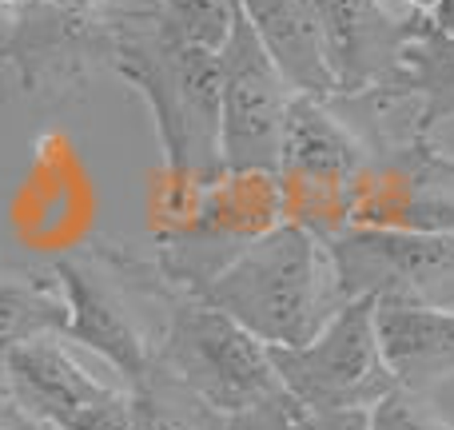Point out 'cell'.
<instances>
[{
	"mask_svg": "<svg viewBox=\"0 0 454 430\" xmlns=\"http://www.w3.org/2000/svg\"><path fill=\"white\" fill-rule=\"evenodd\" d=\"M112 68L148 104L168 180L184 196L220 180V52L184 40L156 0H136L112 20Z\"/></svg>",
	"mask_w": 454,
	"mask_h": 430,
	"instance_id": "1",
	"label": "cell"
},
{
	"mask_svg": "<svg viewBox=\"0 0 454 430\" xmlns=\"http://www.w3.org/2000/svg\"><path fill=\"white\" fill-rule=\"evenodd\" d=\"M52 275L68 303L64 339L100 355L120 383H136L156 363L160 335L184 295L156 259L128 247L88 243L52 259Z\"/></svg>",
	"mask_w": 454,
	"mask_h": 430,
	"instance_id": "2",
	"label": "cell"
},
{
	"mask_svg": "<svg viewBox=\"0 0 454 430\" xmlns=\"http://www.w3.org/2000/svg\"><path fill=\"white\" fill-rule=\"evenodd\" d=\"M196 299L220 307L267 347L311 343L343 303L327 243L295 223H275L251 239Z\"/></svg>",
	"mask_w": 454,
	"mask_h": 430,
	"instance_id": "3",
	"label": "cell"
},
{
	"mask_svg": "<svg viewBox=\"0 0 454 430\" xmlns=\"http://www.w3.org/2000/svg\"><path fill=\"white\" fill-rule=\"evenodd\" d=\"M371 144L355 136L327 100L319 96H291L279 140V199L283 223L319 235L323 243L351 227V192L363 172Z\"/></svg>",
	"mask_w": 454,
	"mask_h": 430,
	"instance_id": "4",
	"label": "cell"
},
{
	"mask_svg": "<svg viewBox=\"0 0 454 430\" xmlns=\"http://www.w3.org/2000/svg\"><path fill=\"white\" fill-rule=\"evenodd\" d=\"M275 223H283L279 176L223 172L172 215L168 231H156V263L184 295H200L251 239Z\"/></svg>",
	"mask_w": 454,
	"mask_h": 430,
	"instance_id": "5",
	"label": "cell"
},
{
	"mask_svg": "<svg viewBox=\"0 0 454 430\" xmlns=\"http://www.w3.org/2000/svg\"><path fill=\"white\" fill-rule=\"evenodd\" d=\"M283 391L311 410L375 407L399 387L379 339V299H343L323 331L303 347H271Z\"/></svg>",
	"mask_w": 454,
	"mask_h": 430,
	"instance_id": "6",
	"label": "cell"
},
{
	"mask_svg": "<svg viewBox=\"0 0 454 430\" xmlns=\"http://www.w3.org/2000/svg\"><path fill=\"white\" fill-rule=\"evenodd\" d=\"M156 363L184 379L220 415H239L283 387L275 375L271 347L196 295L176 299L160 335Z\"/></svg>",
	"mask_w": 454,
	"mask_h": 430,
	"instance_id": "7",
	"label": "cell"
},
{
	"mask_svg": "<svg viewBox=\"0 0 454 430\" xmlns=\"http://www.w3.org/2000/svg\"><path fill=\"white\" fill-rule=\"evenodd\" d=\"M339 295L403 307H454V235L399 227H343L327 239Z\"/></svg>",
	"mask_w": 454,
	"mask_h": 430,
	"instance_id": "8",
	"label": "cell"
},
{
	"mask_svg": "<svg viewBox=\"0 0 454 430\" xmlns=\"http://www.w3.org/2000/svg\"><path fill=\"white\" fill-rule=\"evenodd\" d=\"M220 156L223 172H271L279 168L283 120L295 88L283 80L247 16L235 12L220 48Z\"/></svg>",
	"mask_w": 454,
	"mask_h": 430,
	"instance_id": "9",
	"label": "cell"
},
{
	"mask_svg": "<svg viewBox=\"0 0 454 430\" xmlns=\"http://www.w3.org/2000/svg\"><path fill=\"white\" fill-rule=\"evenodd\" d=\"M351 223L399 231H454V156L411 128L407 140L371 148L355 176Z\"/></svg>",
	"mask_w": 454,
	"mask_h": 430,
	"instance_id": "10",
	"label": "cell"
},
{
	"mask_svg": "<svg viewBox=\"0 0 454 430\" xmlns=\"http://www.w3.org/2000/svg\"><path fill=\"white\" fill-rule=\"evenodd\" d=\"M319 20L331 100L387 104L399 80V60L419 12H399L395 0H311Z\"/></svg>",
	"mask_w": 454,
	"mask_h": 430,
	"instance_id": "11",
	"label": "cell"
},
{
	"mask_svg": "<svg viewBox=\"0 0 454 430\" xmlns=\"http://www.w3.org/2000/svg\"><path fill=\"white\" fill-rule=\"evenodd\" d=\"M0 375L8 391L52 430H132L128 387L96 379L56 335L4 355Z\"/></svg>",
	"mask_w": 454,
	"mask_h": 430,
	"instance_id": "12",
	"label": "cell"
},
{
	"mask_svg": "<svg viewBox=\"0 0 454 430\" xmlns=\"http://www.w3.org/2000/svg\"><path fill=\"white\" fill-rule=\"evenodd\" d=\"M379 339L407 391L431 395L454 379V307L379 303Z\"/></svg>",
	"mask_w": 454,
	"mask_h": 430,
	"instance_id": "13",
	"label": "cell"
},
{
	"mask_svg": "<svg viewBox=\"0 0 454 430\" xmlns=\"http://www.w3.org/2000/svg\"><path fill=\"white\" fill-rule=\"evenodd\" d=\"M239 12L299 96L331 100V72L311 0H239Z\"/></svg>",
	"mask_w": 454,
	"mask_h": 430,
	"instance_id": "14",
	"label": "cell"
},
{
	"mask_svg": "<svg viewBox=\"0 0 454 430\" xmlns=\"http://www.w3.org/2000/svg\"><path fill=\"white\" fill-rule=\"evenodd\" d=\"M403 100L419 104L411 128L423 136H431L442 120H454V32H439L423 12H419L407 48H403L391 100L379 108H391Z\"/></svg>",
	"mask_w": 454,
	"mask_h": 430,
	"instance_id": "15",
	"label": "cell"
},
{
	"mask_svg": "<svg viewBox=\"0 0 454 430\" xmlns=\"http://www.w3.org/2000/svg\"><path fill=\"white\" fill-rule=\"evenodd\" d=\"M68 303L56 275H16L0 271V359L36 339H64Z\"/></svg>",
	"mask_w": 454,
	"mask_h": 430,
	"instance_id": "16",
	"label": "cell"
},
{
	"mask_svg": "<svg viewBox=\"0 0 454 430\" xmlns=\"http://www.w3.org/2000/svg\"><path fill=\"white\" fill-rule=\"evenodd\" d=\"M132 430H227V415L200 399L164 363H152L136 383H128Z\"/></svg>",
	"mask_w": 454,
	"mask_h": 430,
	"instance_id": "17",
	"label": "cell"
},
{
	"mask_svg": "<svg viewBox=\"0 0 454 430\" xmlns=\"http://www.w3.org/2000/svg\"><path fill=\"white\" fill-rule=\"evenodd\" d=\"M156 8L184 40L220 48L239 12V0H156Z\"/></svg>",
	"mask_w": 454,
	"mask_h": 430,
	"instance_id": "18",
	"label": "cell"
},
{
	"mask_svg": "<svg viewBox=\"0 0 454 430\" xmlns=\"http://www.w3.org/2000/svg\"><path fill=\"white\" fill-rule=\"evenodd\" d=\"M371 430H454V426L434 410L431 395L395 387L387 399H379L371 407Z\"/></svg>",
	"mask_w": 454,
	"mask_h": 430,
	"instance_id": "19",
	"label": "cell"
},
{
	"mask_svg": "<svg viewBox=\"0 0 454 430\" xmlns=\"http://www.w3.org/2000/svg\"><path fill=\"white\" fill-rule=\"evenodd\" d=\"M227 430H315V415L311 407H303L295 395L279 387L275 395L259 399L255 407L227 415Z\"/></svg>",
	"mask_w": 454,
	"mask_h": 430,
	"instance_id": "20",
	"label": "cell"
},
{
	"mask_svg": "<svg viewBox=\"0 0 454 430\" xmlns=\"http://www.w3.org/2000/svg\"><path fill=\"white\" fill-rule=\"evenodd\" d=\"M0 430H52L40 415H32L12 391L8 383L0 379Z\"/></svg>",
	"mask_w": 454,
	"mask_h": 430,
	"instance_id": "21",
	"label": "cell"
},
{
	"mask_svg": "<svg viewBox=\"0 0 454 430\" xmlns=\"http://www.w3.org/2000/svg\"><path fill=\"white\" fill-rule=\"evenodd\" d=\"M315 430H371V407H347V410H311Z\"/></svg>",
	"mask_w": 454,
	"mask_h": 430,
	"instance_id": "22",
	"label": "cell"
},
{
	"mask_svg": "<svg viewBox=\"0 0 454 430\" xmlns=\"http://www.w3.org/2000/svg\"><path fill=\"white\" fill-rule=\"evenodd\" d=\"M427 20L434 24L439 32H454V0H434L431 8H427Z\"/></svg>",
	"mask_w": 454,
	"mask_h": 430,
	"instance_id": "23",
	"label": "cell"
},
{
	"mask_svg": "<svg viewBox=\"0 0 454 430\" xmlns=\"http://www.w3.org/2000/svg\"><path fill=\"white\" fill-rule=\"evenodd\" d=\"M395 4H407V8H415V12H427L434 0H395Z\"/></svg>",
	"mask_w": 454,
	"mask_h": 430,
	"instance_id": "24",
	"label": "cell"
},
{
	"mask_svg": "<svg viewBox=\"0 0 454 430\" xmlns=\"http://www.w3.org/2000/svg\"><path fill=\"white\" fill-rule=\"evenodd\" d=\"M0 379H4V375H0Z\"/></svg>",
	"mask_w": 454,
	"mask_h": 430,
	"instance_id": "25",
	"label": "cell"
},
{
	"mask_svg": "<svg viewBox=\"0 0 454 430\" xmlns=\"http://www.w3.org/2000/svg\"><path fill=\"white\" fill-rule=\"evenodd\" d=\"M450 235H454V231H450Z\"/></svg>",
	"mask_w": 454,
	"mask_h": 430,
	"instance_id": "26",
	"label": "cell"
}]
</instances>
